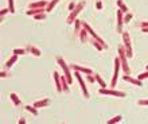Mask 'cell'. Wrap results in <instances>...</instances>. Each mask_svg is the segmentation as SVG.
Wrapping results in <instances>:
<instances>
[{
	"mask_svg": "<svg viewBox=\"0 0 148 124\" xmlns=\"http://www.w3.org/2000/svg\"><path fill=\"white\" fill-rule=\"evenodd\" d=\"M100 95H112V96H116V97H125V93L124 92H120V90H115V89H108V88H100L98 90Z\"/></svg>",
	"mask_w": 148,
	"mask_h": 124,
	"instance_id": "6",
	"label": "cell"
},
{
	"mask_svg": "<svg viewBox=\"0 0 148 124\" xmlns=\"http://www.w3.org/2000/svg\"><path fill=\"white\" fill-rule=\"evenodd\" d=\"M27 53H31V54H32V55H35V57H41V50L39 49H38L36 47V46H34V45H28V46H27Z\"/></svg>",
	"mask_w": 148,
	"mask_h": 124,
	"instance_id": "14",
	"label": "cell"
},
{
	"mask_svg": "<svg viewBox=\"0 0 148 124\" xmlns=\"http://www.w3.org/2000/svg\"><path fill=\"white\" fill-rule=\"evenodd\" d=\"M8 12H10V8H3L2 11H0V16L4 18V16H6V14H8Z\"/></svg>",
	"mask_w": 148,
	"mask_h": 124,
	"instance_id": "33",
	"label": "cell"
},
{
	"mask_svg": "<svg viewBox=\"0 0 148 124\" xmlns=\"http://www.w3.org/2000/svg\"><path fill=\"white\" fill-rule=\"evenodd\" d=\"M123 80L124 81H128V82H131V84L137 85V86H141V85H143V81H140L139 78H133V77H131L129 74H125V76L123 77Z\"/></svg>",
	"mask_w": 148,
	"mask_h": 124,
	"instance_id": "12",
	"label": "cell"
},
{
	"mask_svg": "<svg viewBox=\"0 0 148 124\" xmlns=\"http://www.w3.org/2000/svg\"><path fill=\"white\" fill-rule=\"evenodd\" d=\"M117 6H119V10H121L124 14H128V12H129V10H128V7L125 6V3H124L123 0H117Z\"/></svg>",
	"mask_w": 148,
	"mask_h": 124,
	"instance_id": "20",
	"label": "cell"
},
{
	"mask_svg": "<svg viewBox=\"0 0 148 124\" xmlns=\"http://www.w3.org/2000/svg\"><path fill=\"white\" fill-rule=\"evenodd\" d=\"M121 69V62H120V57L115 58V72H113V77H112V82H110V88L113 89L117 84V78H119V73Z\"/></svg>",
	"mask_w": 148,
	"mask_h": 124,
	"instance_id": "5",
	"label": "cell"
},
{
	"mask_svg": "<svg viewBox=\"0 0 148 124\" xmlns=\"http://www.w3.org/2000/svg\"><path fill=\"white\" fill-rule=\"evenodd\" d=\"M141 31H143V33H148V27H143Z\"/></svg>",
	"mask_w": 148,
	"mask_h": 124,
	"instance_id": "38",
	"label": "cell"
},
{
	"mask_svg": "<svg viewBox=\"0 0 148 124\" xmlns=\"http://www.w3.org/2000/svg\"><path fill=\"white\" fill-rule=\"evenodd\" d=\"M27 53V49H14L12 50V54H15V55H23V54Z\"/></svg>",
	"mask_w": 148,
	"mask_h": 124,
	"instance_id": "24",
	"label": "cell"
},
{
	"mask_svg": "<svg viewBox=\"0 0 148 124\" xmlns=\"http://www.w3.org/2000/svg\"><path fill=\"white\" fill-rule=\"evenodd\" d=\"M77 7V3H74V2H71V3H69V6H67V10H69V12H71V11L74 10Z\"/></svg>",
	"mask_w": 148,
	"mask_h": 124,
	"instance_id": "31",
	"label": "cell"
},
{
	"mask_svg": "<svg viewBox=\"0 0 148 124\" xmlns=\"http://www.w3.org/2000/svg\"><path fill=\"white\" fill-rule=\"evenodd\" d=\"M8 8H10V12L14 14L15 12V4H14V0H8Z\"/></svg>",
	"mask_w": 148,
	"mask_h": 124,
	"instance_id": "27",
	"label": "cell"
},
{
	"mask_svg": "<svg viewBox=\"0 0 148 124\" xmlns=\"http://www.w3.org/2000/svg\"><path fill=\"white\" fill-rule=\"evenodd\" d=\"M116 16H117V33L119 34H123V24H124V12L121 10H117V14H116Z\"/></svg>",
	"mask_w": 148,
	"mask_h": 124,
	"instance_id": "9",
	"label": "cell"
},
{
	"mask_svg": "<svg viewBox=\"0 0 148 124\" xmlns=\"http://www.w3.org/2000/svg\"><path fill=\"white\" fill-rule=\"evenodd\" d=\"M96 8L97 10H102V2H101V0H97L96 2Z\"/></svg>",
	"mask_w": 148,
	"mask_h": 124,
	"instance_id": "35",
	"label": "cell"
},
{
	"mask_svg": "<svg viewBox=\"0 0 148 124\" xmlns=\"http://www.w3.org/2000/svg\"><path fill=\"white\" fill-rule=\"evenodd\" d=\"M0 77H2V78H8V77H10V73L6 72V70H3L2 73H0Z\"/></svg>",
	"mask_w": 148,
	"mask_h": 124,
	"instance_id": "34",
	"label": "cell"
},
{
	"mask_svg": "<svg viewBox=\"0 0 148 124\" xmlns=\"http://www.w3.org/2000/svg\"><path fill=\"white\" fill-rule=\"evenodd\" d=\"M145 70H148V65H147V66H145Z\"/></svg>",
	"mask_w": 148,
	"mask_h": 124,
	"instance_id": "39",
	"label": "cell"
},
{
	"mask_svg": "<svg viewBox=\"0 0 148 124\" xmlns=\"http://www.w3.org/2000/svg\"><path fill=\"white\" fill-rule=\"evenodd\" d=\"M49 3L46 0H39V2H32L28 4V10H36V8H46Z\"/></svg>",
	"mask_w": 148,
	"mask_h": 124,
	"instance_id": "10",
	"label": "cell"
},
{
	"mask_svg": "<svg viewBox=\"0 0 148 124\" xmlns=\"http://www.w3.org/2000/svg\"><path fill=\"white\" fill-rule=\"evenodd\" d=\"M70 68L73 69V70H76V72H80V73H85V74H93V69L90 68H86V66H81V65H76V64H73V65H70Z\"/></svg>",
	"mask_w": 148,
	"mask_h": 124,
	"instance_id": "8",
	"label": "cell"
},
{
	"mask_svg": "<svg viewBox=\"0 0 148 124\" xmlns=\"http://www.w3.org/2000/svg\"><path fill=\"white\" fill-rule=\"evenodd\" d=\"M18 61V55H15V54H12V57H10L8 58V61L6 62V69H11V66H12V65L15 64V62Z\"/></svg>",
	"mask_w": 148,
	"mask_h": 124,
	"instance_id": "17",
	"label": "cell"
},
{
	"mask_svg": "<svg viewBox=\"0 0 148 124\" xmlns=\"http://www.w3.org/2000/svg\"><path fill=\"white\" fill-rule=\"evenodd\" d=\"M132 16H133V14L132 12H128V14H124V23H129L131 22V19H132Z\"/></svg>",
	"mask_w": 148,
	"mask_h": 124,
	"instance_id": "26",
	"label": "cell"
},
{
	"mask_svg": "<svg viewBox=\"0 0 148 124\" xmlns=\"http://www.w3.org/2000/svg\"><path fill=\"white\" fill-rule=\"evenodd\" d=\"M62 124H65V123H62Z\"/></svg>",
	"mask_w": 148,
	"mask_h": 124,
	"instance_id": "40",
	"label": "cell"
},
{
	"mask_svg": "<svg viewBox=\"0 0 148 124\" xmlns=\"http://www.w3.org/2000/svg\"><path fill=\"white\" fill-rule=\"evenodd\" d=\"M137 104L139 105H148V99H140Z\"/></svg>",
	"mask_w": 148,
	"mask_h": 124,
	"instance_id": "32",
	"label": "cell"
},
{
	"mask_svg": "<svg viewBox=\"0 0 148 124\" xmlns=\"http://www.w3.org/2000/svg\"><path fill=\"white\" fill-rule=\"evenodd\" d=\"M74 76H76L77 81H78V84H80V86H81V90H82L84 96H85V99H89V92H88L86 84H85V80L82 78V76H81V73H80V72H76V73H74Z\"/></svg>",
	"mask_w": 148,
	"mask_h": 124,
	"instance_id": "7",
	"label": "cell"
},
{
	"mask_svg": "<svg viewBox=\"0 0 148 124\" xmlns=\"http://www.w3.org/2000/svg\"><path fill=\"white\" fill-rule=\"evenodd\" d=\"M82 28H84V22L81 20V19H76V22H74V34H76V35H80Z\"/></svg>",
	"mask_w": 148,
	"mask_h": 124,
	"instance_id": "11",
	"label": "cell"
},
{
	"mask_svg": "<svg viewBox=\"0 0 148 124\" xmlns=\"http://www.w3.org/2000/svg\"><path fill=\"white\" fill-rule=\"evenodd\" d=\"M121 119H123V116H121V115H119V116H115V117H112V119H109V120H108V123H106V124H116V123H119V121H121Z\"/></svg>",
	"mask_w": 148,
	"mask_h": 124,
	"instance_id": "23",
	"label": "cell"
},
{
	"mask_svg": "<svg viewBox=\"0 0 148 124\" xmlns=\"http://www.w3.org/2000/svg\"><path fill=\"white\" fill-rule=\"evenodd\" d=\"M80 41L81 42H84V43H85V42H89V39H90V38H89V34H88V31L86 30H85V28H82V31H81V33H80Z\"/></svg>",
	"mask_w": 148,
	"mask_h": 124,
	"instance_id": "16",
	"label": "cell"
},
{
	"mask_svg": "<svg viewBox=\"0 0 148 124\" xmlns=\"http://www.w3.org/2000/svg\"><path fill=\"white\" fill-rule=\"evenodd\" d=\"M54 81H55V88L58 92H63V89H62V82H61V76L58 74V72H54Z\"/></svg>",
	"mask_w": 148,
	"mask_h": 124,
	"instance_id": "13",
	"label": "cell"
},
{
	"mask_svg": "<svg viewBox=\"0 0 148 124\" xmlns=\"http://www.w3.org/2000/svg\"><path fill=\"white\" fill-rule=\"evenodd\" d=\"M140 27H141V28L143 27H148V22H141L140 23Z\"/></svg>",
	"mask_w": 148,
	"mask_h": 124,
	"instance_id": "36",
	"label": "cell"
},
{
	"mask_svg": "<svg viewBox=\"0 0 148 124\" xmlns=\"http://www.w3.org/2000/svg\"><path fill=\"white\" fill-rule=\"evenodd\" d=\"M26 111L31 112L32 115H38V108H35L34 105H26Z\"/></svg>",
	"mask_w": 148,
	"mask_h": 124,
	"instance_id": "25",
	"label": "cell"
},
{
	"mask_svg": "<svg viewBox=\"0 0 148 124\" xmlns=\"http://www.w3.org/2000/svg\"><path fill=\"white\" fill-rule=\"evenodd\" d=\"M19 124H26V119L24 117H20V119H19Z\"/></svg>",
	"mask_w": 148,
	"mask_h": 124,
	"instance_id": "37",
	"label": "cell"
},
{
	"mask_svg": "<svg viewBox=\"0 0 148 124\" xmlns=\"http://www.w3.org/2000/svg\"><path fill=\"white\" fill-rule=\"evenodd\" d=\"M86 81H89L90 84L97 82V81H96V76H93V74H88V76H86Z\"/></svg>",
	"mask_w": 148,
	"mask_h": 124,
	"instance_id": "29",
	"label": "cell"
},
{
	"mask_svg": "<svg viewBox=\"0 0 148 124\" xmlns=\"http://www.w3.org/2000/svg\"><path fill=\"white\" fill-rule=\"evenodd\" d=\"M121 35H123L124 46H125V50H127V57L128 58H132V55H133V51H132V45H131V37H129V34H128V31H124Z\"/></svg>",
	"mask_w": 148,
	"mask_h": 124,
	"instance_id": "4",
	"label": "cell"
},
{
	"mask_svg": "<svg viewBox=\"0 0 148 124\" xmlns=\"http://www.w3.org/2000/svg\"><path fill=\"white\" fill-rule=\"evenodd\" d=\"M85 6H86V2H85V0H82V2H80V3H77V7H76V8H74L71 12H69V16H67V19H66V22H67L69 24H71V23L76 22V19H78V18H77V15H78L81 11L85 8Z\"/></svg>",
	"mask_w": 148,
	"mask_h": 124,
	"instance_id": "2",
	"label": "cell"
},
{
	"mask_svg": "<svg viewBox=\"0 0 148 124\" xmlns=\"http://www.w3.org/2000/svg\"><path fill=\"white\" fill-rule=\"evenodd\" d=\"M35 20H43V19H46V12L45 14H38V15H35V16H32Z\"/></svg>",
	"mask_w": 148,
	"mask_h": 124,
	"instance_id": "28",
	"label": "cell"
},
{
	"mask_svg": "<svg viewBox=\"0 0 148 124\" xmlns=\"http://www.w3.org/2000/svg\"><path fill=\"white\" fill-rule=\"evenodd\" d=\"M96 76V81L100 84V88H106V84H105V81H104V78L101 77L100 74H94Z\"/></svg>",
	"mask_w": 148,
	"mask_h": 124,
	"instance_id": "22",
	"label": "cell"
},
{
	"mask_svg": "<svg viewBox=\"0 0 148 124\" xmlns=\"http://www.w3.org/2000/svg\"><path fill=\"white\" fill-rule=\"evenodd\" d=\"M89 42H90V43H92L93 46H94V47H96L97 50H100V51H102V50H105V49H104V46L101 45L100 42H97L96 39H93V38H90V39H89Z\"/></svg>",
	"mask_w": 148,
	"mask_h": 124,
	"instance_id": "21",
	"label": "cell"
},
{
	"mask_svg": "<svg viewBox=\"0 0 148 124\" xmlns=\"http://www.w3.org/2000/svg\"><path fill=\"white\" fill-rule=\"evenodd\" d=\"M55 59H57V64L62 68V70H63V74H65L66 78H67L69 84L71 85V82H73V77H71V73H70V69H71V68H69V66H67V64L65 62V59H63L62 57H57Z\"/></svg>",
	"mask_w": 148,
	"mask_h": 124,
	"instance_id": "3",
	"label": "cell"
},
{
	"mask_svg": "<svg viewBox=\"0 0 148 124\" xmlns=\"http://www.w3.org/2000/svg\"><path fill=\"white\" fill-rule=\"evenodd\" d=\"M10 97H11V100L14 101V104H15L16 107H20V105H22V101H20V99L18 97V95H16V93H11V95H10Z\"/></svg>",
	"mask_w": 148,
	"mask_h": 124,
	"instance_id": "19",
	"label": "cell"
},
{
	"mask_svg": "<svg viewBox=\"0 0 148 124\" xmlns=\"http://www.w3.org/2000/svg\"><path fill=\"white\" fill-rule=\"evenodd\" d=\"M119 57H120V62H121V70L125 74H129V65H128V57H127V50L124 45L119 46Z\"/></svg>",
	"mask_w": 148,
	"mask_h": 124,
	"instance_id": "1",
	"label": "cell"
},
{
	"mask_svg": "<svg viewBox=\"0 0 148 124\" xmlns=\"http://www.w3.org/2000/svg\"><path fill=\"white\" fill-rule=\"evenodd\" d=\"M49 103H50L49 99H42V100H38V101H35L32 105H34L35 108H43V107H47Z\"/></svg>",
	"mask_w": 148,
	"mask_h": 124,
	"instance_id": "15",
	"label": "cell"
},
{
	"mask_svg": "<svg viewBox=\"0 0 148 124\" xmlns=\"http://www.w3.org/2000/svg\"><path fill=\"white\" fill-rule=\"evenodd\" d=\"M137 78H139L140 81H143V80L148 78V70H145L144 73H141V74H139V77H137Z\"/></svg>",
	"mask_w": 148,
	"mask_h": 124,
	"instance_id": "30",
	"label": "cell"
},
{
	"mask_svg": "<svg viewBox=\"0 0 148 124\" xmlns=\"http://www.w3.org/2000/svg\"><path fill=\"white\" fill-rule=\"evenodd\" d=\"M58 3H59V0H50L49 2V6L46 7V12H51L54 10V7H55Z\"/></svg>",
	"mask_w": 148,
	"mask_h": 124,
	"instance_id": "18",
	"label": "cell"
}]
</instances>
